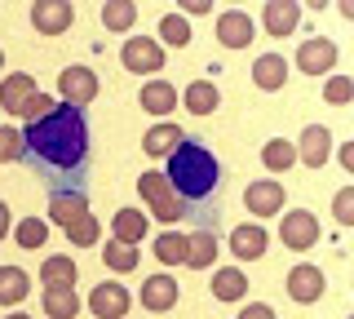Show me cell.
Here are the masks:
<instances>
[{"label": "cell", "instance_id": "27", "mask_svg": "<svg viewBox=\"0 0 354 319\" xmlns=\"http://www.w3.org/2000/svg\"><path fill=\"white\" fill-rule=\"evenodd\" d=\"M261 164H266L270 173H288V169L297 164V147H292L288 138H270V142L261 147Z\"/></svg>", "mask_w": 354, "mask_h": 319}, {"label": "cell", "instance_id": "22", "mask_svg": "<svg viewBox=\"0 0 354 319\" xmlns=\"http://www.w3.org/2000/svg\"><path fill=\"white\" fill-rule=\"evenodd\" d=\"M213 297L217 302H243V297H248V275H243L239 266L213 271Z\"/></svg>", "mask_w": 354, "mask_h": 319}, {"label": "cell", "instance_id": "45", "mask_svg": "<svg viewBox=\"0 0 354 319\" xmlns=\"http://www.w3.org/2000/svg\"><path fill=\"white\" fill-rule=\"evenodd\" d=\"M9 319H31V315H22V311H14V315H9Z\"/></svg>", "mask_w": 354, "mask_h": 319}, {"label": "cell", "instance_id": "37", "mask_svg": "<svg viewBox=\"0 0 354 319\" xmlns=\"http://www.w3.org/2000/svg\"><path fill=\"white\" fill-rule=\"evenodd\" d=\"M324 98H328L332 107H346L350 98H354V80H350V75H332L328 89H324Z\"/></svg>", "mask_w": 354, "mask_h": 319}, {"label": "cell", "instance_id": "19", "mask_svg": "<svg viewBox=\"0 0 354 319\" xmlns=\"http://www.w3.org/2000/svg\"><path fill=\"white\" fill-rule=\"evenodd\" d=\"M182 107H186L191 116H213L217 107H221L217 84H213V80H195V84H186V89H182Z\"/></svg>", "mask_w": 354, "mask_h": 319}, {"label": "cell", "instance_id": "29", "mask_svg": "<svg viewBox=\"0 0 354 319\" xmlns=\"http://www.w3.org/2000/svg\"><path fill=\"white\" fill-rule=\"evenodd\" d=\"M155 257H160L164 266H182L186 262V235H177V230L155 235Z\"/></svg>", "mask_w": 354, "mask_h": 319}, {"label": "cell", "instance_id": "23", "mask_svg": "<svg viewBox=\"0 0 354 319\" xmlns=\"http://www.w3.org/2000/svg\"><path fill=\"white\" fill-rule=\"evenodd\" d=\"M182 142V125H151L147 138H142V151L151 160H169V151Z\"/></svg>", "mask_w": 354, "mask_h": 319}, {"label": "cell", "instance_id": "11", "mask_svg": "<svg viewBox=\"0 0 354 319\" xmlns=\"http://www.w3.org/2000/svg\"><path fill=\"white\" fill-rule=\"evenodd\" d=\"M266 248H270V230L261 222H243L230 230V253L239 262H257V257H266Z\"/></svg>", "mask_w": 354, "mask_h": 319}, {"label": "cell", "instance_id": "13", "mask_svg": "<svg viewBox=\"0 0 354 319\" xmlns=\"http://www.w3.org/2000/svg\"><path fill=\"white\" fill-rule=\"evenodd\" d=\"M243 204H248L252 217H274L283 213V186L279 182H248V191H243Z\"/></svg>", "mask_w": 354, "mask_h": 319}, {"label": "cell", "instance_id": "6", "mask_svg": "<svg viewBox=\"0 0 354 319\" xmlns=\"http://www.w3.org/2000/svg\"><path fill=\"white\" fill-rule=\"evenodd\" d=\"M97 89H102V84H97L93 67H66L58 75V93H62L66 107H80V111H84V107L97 98Z\"/></svg>", "mask_w": 354, "mask_h": 319}, {"label": "cell", "instance_id": "20", "mask_svg": "<svg viewBox=\"0 0 354 319\" xmlns=\"http://www.w3.org/2000/svg\"><path fill=\"white\" fill-rule=\"evenodd\" d=\"M182 266H195V271L217 266V235H208V230H191V235H186V262H182Z\"/></svg>", "mask_w": 354, "mask_h": 319}, {"label": "cell", "instance_id": "24", "mask_svg": "<svg viewBox=\"0 0 354 319\" xmlns=\"http://www.w3.org/2000/svg\"><path fill=\"white\" fill-rule=\"evenodd\" d=\"M75 275H80V266L71 257H49L40 266V284L44 289H75Z\"/></svg>", "mask_w": 354, "mask_h": 319}, {"label": "cell", "instance_id": "30", "mask_svg": "<svg viewBox=\"0 0 354 319\" xmlns=\"http://www.w3.org/2000/svg\"><path fill=\"white\" fill-rule=\"evenodd\" d=\"M133 18H138V5H129V0H106L102 5V27L106 31H129Z\"/></svg>", "mask_w": 354, "mask_h": 319}, {"label": "cell", "instance_id": "38", "mask_svg": "<svg viewBox=\"0 0 354 319\" xmlns=\"http://www.w3.org/2000/svg\"><path fill=\"white\" fill-rule=\"evenodd\" d=\"M0 160H22V134L14 125H0Z\"/></svg>", "mask_w": 354, "mask_h": 319}, {"label": "cell", "instance_id": "26", "mask_svg": "<svg viewBox=\"0 0 354 319\" xmlns=\"http://www.w3.org/2000/svg\"><path fill=\"white\" fill-rule=\"evenodd\" d=\"M31 280L22 266H0V306H18L22 297H27Z\"/></svg>", "mask_w": 354, "mask_h": 319}, {"label": "cell", "instance_id": "39", "mask_svg": "<svg viewBox=\"0 0 354 319\" xmlns=\"http://www.w3.org/2000/svg\"><path fill=\"white\" fill-rule=\"evenodd\" d=\"M332 213H337L341 226H354V186H341L337 200H332Z\"/></svg>", "mask_w": 354, "mask_h": 319}, {"label": "cell", "instance_id": "12", "mask_svg": "<svg viewBox=\"0 0 354 319\" xmlns=\"http://www.w3.org/2000/svg\"><path fill=\"white\" fill-rule=\"evenodd\" d=\"M328 156H332V134H328V125H306L301 142H297V164L324 169Z\"/></svg>", "mask_w": 354, "mask_h": 319}, {"label": "cell", "instance_id": "42", "mask_svg": "<svg viewBox=\"0 0 354 319\" xmlns=\"http://www.w3.org/2000/svg\"><path fill=\"white\" fill-rule=\"evenodd\" d=\"M337 160H341V164H346V169L354 173V142H341V147H337Z\"/></svg>", "mask_w": 354, "mask_h": 319}, {"label": "cell", "instance_id": "28", "mask_svg": "<svg viewBox=\"0 0 354 319\" xmlns=\"http://www.w3.org/2000/svg\"><path fill=\"white\" fill-rule=\"evenodd\" d=\"M44 315L49 319H75L80 315V297H75V289H44Z\"/></svg>", "mask_w": 354, "mask_h": 319}, {"label": "cell", "instance_id": "34", "mask_svg": "<svg viewBox=\"0 0 354 319\" xmlns=\"http://www.w3.org/2000/svg\"><path fill=\"white\" fill-rule=\"evenodd\" d=\"M14 239H18L22 248H40L44 239H49V226H44L40 217H22V222L14 226Z\"/></svg>", "mask_w": 354, "mask_h": 319}, {"label": "cell", "instance_id": "31", "mask_svg": "<svg viewBox=\"0 0 354 319\" xmlns=\"http://www.w3.org/2000/svg\"><path fill=\"white\" fill-rule=\"evenodd\" d=\"M164 45H173V49L191 45V23H186L182 14H169V18H160V49H164Z\"/></svg>", "mask_w": 354, "mask_h": 319}, {"label": "cell", "instance_id": "9", "mask_svg": "<svg viewBox=\"0 0 354 319\" xmlns=\"http://www.w3.org/2000/svg\"><path fill=\"white\" fill-rule=\"evenodd\" d=\"M129 306H133V297L124 284H97L93 293H88V311H93L97 319H124L129 315Z\"/></svg>", "mask_w": 354, "mask_h": 319}, {"label": "cell", "instance_id": "46", "mask_svg": "<svg viewBox=\"0 0 354 319\" xmlns=\"http://www.w3.org/2000/svg\"><path fill=\"white\" fill-rule=\"evenodd\" d=\"M0 67H5V49H0Z\"/></svg>", "mask_w": 354, "mask_h": 319}, {"label": "cell", "instance_id": "4", "mask_svg": "<svg viewBox=\"0 0 354 319\" xmlns=\"http://www.w3.org/2000/svg\"><path fill=\"white\" fill-rule=\"evenodd\" d=\"M279 239H283V248H292V253L315 248L319 244V217L310 213V208H292V213H283Z\"/></svg>", "mask_w": 354, "mask_h": 319}, {"label": "cell", "instance_id": "16", "mask_svg": "<svg viewBox=\"0 0 354 319\" xmlns=\"http://www.w3.org/2000/svg\"><path fill=\"white\" fill-rule=\"evenodd\" d=\"M252 84L266 93H279L283 84H288V62H283V53H261L257 62H252Z\"/></svg>", "mask_w": 354, "mask_h": 319}, {"label": "cell", "instance_id": "14", "mask_svg": "<svg viewBox=\"0 0 354 319\" xmlns=\"http://www.w3.org/2000/svg\"><path fill=\"white\" fill-rule=\"evenodd\" d=\"M177 302H182V289H177L173 275H151V280L142 284V306H147V311L164 315V311H173Z\"/></svg>", "mask_w": 354, "mask_h": 319}, {"label": "cell", "instance_id": "8", "mask_svg": "<svg viewBox=\"0 0 354 319\" xmlns=\"http://www.w3.org/2000/svg\"><path fill=\"white\" fill-rule=\"evenodd\" d=\"M36 75H27V71H9L5 80H0V111H9V116H22L27 111V102L36 98Z\"/></svg>", "mask_w": 354, "mask_h": 319}, {"label": "cell", "instance_id": "5", "mask_svg": "<svg viewBox=\"0 0 354 319\" xmlns=\"http://www.w3.org/2000/svg\"><path fill=\"white\" fill-rule=\"evenodd\" d=\"M324 293H328V280L315 262H297V266L288 271V297H292L297 306H315Z\"/></svg>", "mask_w": 354, "mask_h": 319}, {"label": "cell", "instance_id": "40", "mask_svg": "<svg viewBox=\"0 0 354 319\" xmlns=\"http://www.w3.org/2000/svg\"><path fill=\"white\" fill-rule=\"evenodd\" d=\"M53 107H58V102H53L49 93H36V98L27 102V111H22V120H27V125H31V120H44V116L53 111Z\"/></svg>", "mask_w": 354, "mask_h": 319}, {"label": "cell", "instance_id": "17", "mask_svg": "<svg viewBox=\"0 0 354 319\" xmlns=\"http://www.w3.org/2000/svg\"><path fill=\"white\" fill-rule=\"evenodd\" d=\"M111 230H115V244H129V248H138L142 244V235H147V217H142V208H120L115 217H111Z\"/></svg>", "mask_w": 354, "mask_h": 319}, {"label": "cell", "instance_id": "41", "mask_svg": "<svg viewBox=\"0 0 354 319\" xmlns=\"http://www.w3.org/2000/svg\"><path fill=\"white\" fill-rule=\"evenodd\" d=\"M239 319H274V311H270L266 302H248V306L239 311Z\"/></svg>", "mask_w": 354, "mask_h": 319}, {"label": "cell", "instance_id": "1", "mask_svg": "<svg viewBox=\"0 0 354 319\" xmlns=\"http://www.w3.org/2000/svg\"><path fill=\"white\" fill-rule=\"evenodd\" d=\"M22 134V160L36 164L40 182L49 186V200L58 195H84L88 182V120L80 107L58 102L44 120L18 129Z\"/></svg>", "mask_w": 354, "mask_h": 319}, {"label": "cell", "instance_id": "10", "mask_svg": "<svg viewBox=\"0 0 354 319\" xmlns=\"http://www.w3.org/2000/svg\"><path fill=\"white\" fill-rule=\"evenodd\" d=\"M252 36H257V23H252L243 9H226V14L217 18V40H221V49H248Z\"/></svg>", "mask_w": 354, "mask_h": 319}, {"label": "cell", "instance_id": "35", "mask_svg": "<svg viewBox=\"0 0 354 319\" xmlns=\"http://www.w3.org/2000/svg\"><path fill=\"white\" fill-rule=\"evenodd\" d=\"M169 191H173V186H169V178H164V173H155V169L138 178V195H142L147 204H151V200H160V195H169Z\"/></svg>", "mask_w": 354, "mask_h": 319}, {"label": "cell", "instance_id": "33", "mask_svg": "<svg viewBox=\"0 0 354 319\" xmlns=\"http://www.w3.org/2000/svg\"><path fill=\"white\" fill-rule=\"evenodd\" d=\"M102 257H106V266L111 271H120V275H129V271H138V248H129V244H115V239H106V248H102Z\"/></svg>", "mask_w": 354, "mask_h": 319}, {"label": "cell", "instance_id": "36", "mask_svg": "<svg viewBox=\"0 0 354 319\" xmlns=\"http://www.w3.org/2000/svg\"><path fill=\"white\" fill-rule=\"evenodd\" d=\"M151 213H155V222H164V226H173L177 217H186L182 213V200L169 191V195H160V200H151Z\"/></svg>", "mask_w": 354, "mask_h": 319}, {"label": "cell", "instance_id": "25", "mask_svg": "<svg viewBox=\"0 0 354 319\" xmlns=\"http://www.w3.org/2000/svg\"><path fill=\"white\" fill-rule=\"evenodd\" d=\"M88 213V195H58V200H49V222H58L62 230L71 222H80Z\"/></svg>", "mask_w": 354, "mask_h": 319}, {"label": "cell", "instance_id": "43", "mask_svg": "<svg viewBox=\"0 0 354 319\" xmlns=\"http://www.w3.org/2000/svg\"><path fill=\"white\" fill-rule=\"evenodd\" d=\"M9 230H14V217H9V204H5V200H0V239H5V235H9Z\"/></svg>", "mask_w": 354, "mask_h": 319}, {"label": "cell", "instance_id": "2", "mask_svg": "<svg viewBox=\"0 0 354 319\" xmlns=\"http://www.w3.org/2000/svg\"><path fill=\"white\" fill-rule=\"evenodd\" d=\"M169 178L173 195L182 200V213L195 222V230H208L213 235L217 222H221V160L213 156V147H204L199 138H182L177 147L169 151Z\"/></svg>", "mask_w": 354, "mask_h": 319}, {"label": "cell", "instance_id": "21", "mask_svg": "<svg viewBox=\"0 0 354 319\" xmlns=\"http://www.w3.org/2000/svg\"><path fill=\"white\" fill-rule=\"evenodd\" d=\"M142 111H147V116H169V111H177V84H169V80L142 84Z\"/></svg>", "mask_w": 354, "mask_h": 319}, {"label": "cell", "instance_id": "15", "mask_svg": "<svg viewBox=\"0 0 354 319\" xmlns=\"http://www.w3.org/2000/svg\"><path fill=\"white\" fill-rule=\"evenodd\" d=\"M297 67H301L306 75H324L337 67V45L324 36H315V40H306L301 49H297Z\"/></svg>", "mask_w": 354, "mask_h": 319}, {"label": "cell", "instance_id": "18", "mask_svg": "<svg viewBox=\"0 0 354 319\" xmlns=\"http://www.w3.org/2000/svg\"><path fill=\"white\" fill-rule=\"evenodd\" d=\"M266 18V31L270 36H288V31H297V23H301V5H292V0H270V5L261 9Z\"/></svg>", "mask_w": 354, "mask_h": 319}, {"label": "cell", "instance_id": "7", "mask_svg": "<svg viewBox=\"0 0 354 319\" xmlns=\"http://www.w3.org/2000/svg\"><path fill=\"white\" fill-rule=\"evenodd\" d=\"M71 23H75L71 0H36V5H31V27H36L40 36H62Z\"/></svg>", "mask_w": 354, "mask_h": 319}, {"label": "cell", "instance_id": "32", "mask_svg": "<svg viewBox=\"0 0 354 319\" xmlns=\"http://www.w3.org/2000/svg\"><path fill=\"white\" fill-rule=\"evenodd\" d=\"M62 235H66V239H71V244H75V248H93V244H97V239H102V226H97V217H93V213H84V217H80V222H71V226H66V230H62Z\"/></svg>", "mask_w": 354, "mask_h": 319}, {"label": "cell", "instance_id": "3", "mask_svg": "<svg viewBox=\"0 0 354 319\" xmlns=\"http://www.w3.org/2000/svg\"><path fill=\"white\" fill-rule=\"evenodd\" d=\"M120 62H124L133 75H155V71H164L169 53H164L160 40H151V36H129L124 49H120Z\"/></svg>", "mask_w": 354, "mask_h": 319}, {"label": "cell", "instance_id": "44", "mask_svg": "<svg viewBox=\"0 0 354 319\" xmlns=\"http://www.w3.org/2000/svg\"><path fill=\"white\" fill-rule=\"evenodd\" d=\"M208 9H213V5H204V0H191V5H182L177 14H208Z\"/></svg>", "mask_w": 354, "mask_h": 319}]
</instances>
